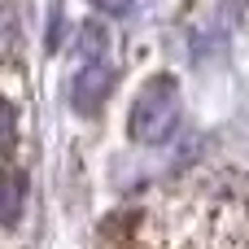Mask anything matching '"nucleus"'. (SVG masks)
Returning <instances> with one entry per match:
<instances>
[{
    "label": "nucleus",
    "mask_w": 249,
    "mask_h": 249,
    "mask_svg": "<svg viewBox=\"0 0 249 249\" xmlns=\"http://www.w3.org/2000/svg\"><path fill=\"white\" fill-rule=\"evenodd\" d=\"M175 123H179V88H175L171 74H153L140 88V96L131 101V123H127L131 127V140L162 144L175 131Z\"/></svg>",
    "instance_id": "nucleus-1"
},
{
    "label": "nucleus",
    "mask_w": 249,
    "mask_h": 249,
    "mask_svg": "<svg viewBox=\"0 0 249 249\" xmlns=\"http://www.w3.org/2000/svg\"><path fill=\"white\" fill-rule=\"evenodd\" d=\"M109 92H114V66H105V61H88V66L70 79V105H74V114H83V118L101 114L105 101H109Z\"/></svg>",
    "instance_id": "nucleus-2"
},
{
    "label": "nucleus",
    "mask_w": 249,
    "mask_h": 249,
    "mask_svg": "<svg viewBox=\"0 0 249 249\" xmlns=\"http://www.w3.org/2000/svg\"><path fill=\"white\" fill-rule=\"evenodd\" d=\"M109 48V31L101 26V22H83L79 26V39H74V53H83V57H101Z\"/></svg>",
    "instance_id": "nucleus-3"
},
{
    "label": "nucleus",
    "mask_w": 249,
    "mask_h": 249,
    "mask_svg": "<svg viewBox=\"0 0 249 249\" xmlns=\"http://www.w3.org/2000/svg\"><path fill=\"white\" fill-rule=\"evenodd\" d=\"M22 197H26V175L13 171L9 175V188H4V228H13L22 219Z\"/></svg>",
    "instance_id": "nucleus-4"
},
{
    "label": "nucleus",
    "mask_w": 249,
    "mask_h": 249,
    "mask_svg": "<svg viewBox=\"0 0 249 249\" xmlns=\"http://www.w3.org/2000/svg\"><path fill=\"white\" fill-rule=\"evenodd\" d=\"M57 39H61V4H53V26H48V44L57 48Z\"/></svg>",
    "instance_id": "nucleus-5"
},
{
    "label": "nucleus",
    "mask_w": 249,
    "mask_h": 249,
    "mask_svg": "<svg viewBox=\"0 0 249 249\" xmlns=\"http://www.w3.org/2000/svg\"><path fill=\"white\" fill-rule=\"evenodd\" d=\"M101 9H109V13H127L131 9V0H96Z\"/></svg>",
    "instance_id": "nucleus-6"
}]
</instances>
